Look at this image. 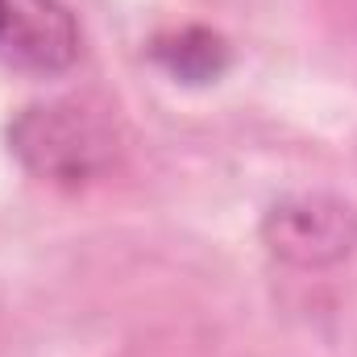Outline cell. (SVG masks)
Here are the masks:
<instances>
[{"label":"cell","instance_id":"1","mask_svg":"<svg viewBox=\"0 0 357 357\" xmlns=\"http://www.w3.org/2000/svg\"><path fill=\"white\" fill-rule=\"evenodd\" d=\"M8 142L33 175L59 178V183L91 178L108 162V146H112L108 133L75 104L25 108L8 129Z\"/></svg>","mask_w":357,"mask_h":357},{"label":"cell","instance_id":"2","mask_svg":"<svg viewBox=\"0 0 357 357\" xmlns=\"http://www.w3.org/2000/svg\"><path fill=\"white\" fill-rule=\"evenodd\" d=\"M79 25L63 0H0V63L25 75H63L79 63Z\"/></svg>","mask_w":357,"mask_h":357},{"label":"cell","instance_id":"3","mask_svg":"<svg viewBox=\"0 0 357 357\" xmlns=\"http://www.w3.org/2000/svg\"><path fill=\"white\" fill-rule=\"evenodd\" d=\"M262 241L291 266H328L357 241V216L349 204L328 195H299L274 204L262 220Z\"/></svg>","mask_w":357,"mask_h":357},{"label":"cell","instance_id":"4","mask_svg":"<svg viewBox=\"0 0 357 357\" xmlns=\"http://www.w3.org/2000/svg\"><path fill=\"white\" fill-rule=\"evenodd\" d=\"M150 54H154V63H158L167 75H175L183 84H212V79H220L225 67H229V46H225V38L212 33V29H199V25L178 29L171 38H158V42L150 46Z\"/></svg>","mask_w":357,"mask_h":357}]
</instances>
